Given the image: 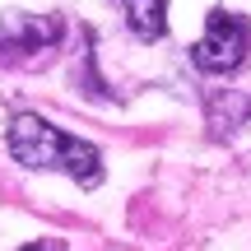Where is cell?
Listing matches in <instances>:
<instances>
[{"instance_id":"cell-5","label":"cell","mask_w":251,"mask_h":251,"mask_svg":"<svg viewBox=\"0 0 251 251\" xmlns=\"http://www.w3.org/2000/svg\"><path fill=\"white\" fill-rule=\"evenodd\" d=\"M24 251H65V242H56V237H47V242H28Z\"/></svg>"},{"instance_id":"cell-4","label":"cell","mask_w":251,"mask_h":251,"mask_svg":"<svg viewBox=\"0 0 251 251\" xmlns=\"http://www.w3.org/2000/svg\"><path fill=\"white\" fill-rule=\"evenodd\" d=\"M121 9L130 19L135 37H144V42L168 33V0H121Z\"/></svg>"},{"instance_id":"cell-3","label":"cell","mask_w":251,"mask_h":251,"mask_svg":"<svg viewBox=\"0 0 251 251\" xmlns=\"http://www.w3.org/2000/svg\"><path fill=\"white\" fill-rule=\"evenodd\" d=\"M61 37V19L56 14H9L0 24V47L5 51H42Z\"/></svg>"},{"instance_id":"cell-2","label":"cell","mask_w":251,"mask_h":251,"mask_svg":"<svg viewBox=\"0 0 251 251\" xmlns=\"http://www.w3.org/2000/svg\"><path fill=\"white\" fill-rule=\"evenodd\" d=\"M251 51V24L242 14H228V9H214L205 24V37L191 47V61L205 75H233L237 65L247 61Z\"/></svg>"},{"instance_id":"cell-1","label":"cell","mask_w":251,"mask_h":251,"mask_svg":"<svg viewBox=\"0 0 251 251\" xmlns=\"http://www.w3.org/2000/svg\"><path fill=\"white\" fill-rule=\"evenodd\" d=\"M9 158L24 163V168H51L75 177L79 186H98L102 181V153L93 149L89 140H75V135L56 130L51 121L33 117V112H19L5 130Z\"/></svg>"}]
</instances>
